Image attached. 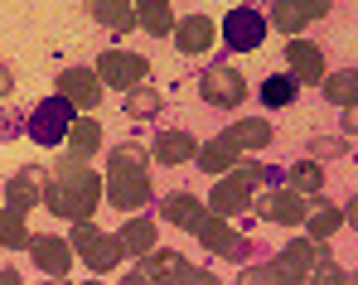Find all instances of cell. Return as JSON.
<instances>
[{
	"instance_id": "52a82bcc",
	"label": "cell",
	"mask_w": 358,
	"mask_h": 285,
	"mask_svg": "<svg viewBox=\"0 0 358 285\" xmlns=\"http://www.w3.org/2000/svg\"><path fill=\"white\" fill-rule=\"evenodd\" d=\"M131 281H208V271L189 266L179 251H145V261L131 271Z\"/></svg>"
},
{
	"instance_id": "5b68a950",
	"label": "cell",
	"mask_w": 358,
	"mask_h": 285,
	"mask_svg": "<svg viewBox=\"0 0 358 285\" xmlns=\"http://www.w3.org/2000/svg\"><path fill=\"white\" fill-rule=\"evenodd\" d=\"M266 29H271V20H266L262 10H252V5H238V10L223 20V44H228L233 54H252V49L266 39Z\"/></svg>"
},
{
	"instance_id": "3957f363",
	"label": "cell",
	"mask_w": 358,
	"mask_h": 285,
	"mask_svg": "<svg viewBox=\"0 0 358 285\" xmlns=\"http://www.w3.org/2000/svg\"><path fill=\"white\" fill-rule=\"evenodd\" d=\"M73 116H78V107H73L63 92H54V97H44V102L29 112L24 131H29V140H39V145H59V140H68Z\"/></svg>"
},
{
	"instance_id": "d590c367",
	"label": "cell",
	"mask_w": 358,
	"mask_h": 285,
	"mask_svg": "<svg viewBox=\"0 0 358 285\" xmlns=\"http://www.w3.org/2000/svg\"><path fill=\"white\" fill-rule=\"evenodd\" d=\"M15 92V73H10V63H0V102Z\"/></svg>"
},
{
	"instance_id": "2e32d148",
	"label": "cell",
	"mask_w": 358,
	"mask_h": 285,
	"mask_svg": "<svg viewBox=\"0 0 358 285\" xmlns=\"http://www.w3.org/2000/svg\"><path fill=\"white\" fill-rule=\"evenodd\" d=\"M213 39H218V29H213V20H208V15H189V20H179V24H175L179 54H208V49H213Z\"/></svg>"
},
{
	"instance_id": "4dcf8cb0",
	"label": "cell",
	"mask_w": 358,
	"mask_h": 285,
	"mask_svg": "<svg viewBox=\"0 0 358 285\" xmlns=\"http://www.w3.org/2000/svg\"><path fill=\"white\" fill-rule=\"evenodd\" d=\"M286 179H291V189H300V193H320V184H324V170H320V160H296Z\"/></svg>"
},
{
	"instance_id": "4fadbf2b",
	"label": "cell",
	"mask_w": 358,
	"mask_h": 285,
	"mask_svg": "<svg viewBox=\"0 0 358 285\" xmlns=\"http://www.w3.org/2000/svg\"><path fill=\"white\" fill-rule=\"evenodd\" d=\"M102 87H107V82H102L97 73H87V68H63L59 73V92L78 112H92V107L102 102Z\"/></svg>"
},
{
	"instance_id": "f546056e",
	"label": "cell",
	"mask_w": 358,
	"mask_h": 285,
	"mask_svg": "<svg viewBox=\"0 0 358 285\" xmlns=\"http://www.w3.org/2000/svg\"><path fill=\"white\" fill-rule=\"evenodd\" d=\"M266 20H271V29H281V34H291V39H296L300 29H305V24H310V20H305V15H300L296 5H291V0H276V5H271V15H266Z\"/></svg>"
},
{
	"instance_id": "f1b7e54d",
	"label": "cell",
	"mask_w": 358,
	"mask_h": 285,
	"mask_svg": "<svg viewBox=\"0 0 358 285\" xmlns=\"http://www.w3.org/2000/svg\"><path fill=\"white\" fill-rule=\"evenodd\" d=\"M0 247H5V251H15V247H29L24 213H20V208H10V203H5V213H0Z\"/></svg>"
},
{
	"instance_id": "d6986e66",
	"label": "cell",
	"mask_w": 358,
	"mask_h": 285,
	"mask_svg": "<svg viewBox=\"0 0 358 285\" xmlns=\"http://www.w3.org/2000/svg\"><path fill=\"white\" fill-rule=\"evenodd\" d=\"M136 5V20H141V29L150 34V39H165V34H175V10H170V0H131Z\"/></svg>"
},
{
	"instance_id": "8fae6325",
	"label": "cell",
	"mask_w": 358,
	"mask_h": 285,
	"mask_svg": "<svg viewBox=\"0 0 358 285\" xmlns=\"http://www.w3.org/2000/svg\"><path fill=\"white\" fill-rule=\"evenodd\" d=\"M252 189H257V184H252L247 174L228 170V179H218V184H213L208 208H213V213H223V218H233V213H242L247 203H257V193H252Z\"/></svg>"
},
{
	"instance_id": "1f68e13d",
	"label": "cell",
	"mask_w": 358,
	"mask_h": 285,
	"mask_svg": "<svg viewBox=\"0 0 358 285\" xmlns=\"http://www.w3.org/2000/svg\"><path fill=\"white\" fill-rule=\"evenodd\" d=\"M242 276H247V281H296V271H291L286 256H281V261H266V266H247Z\"/></svg>"
},
{
	"instance_id": "30bf717a",
	"label": "cell",
	"mask_w": 358,
	"mask_h": 285,
	"mask_svg": "<svg viewBox=\"0 0 358 285\" xmlns=\"http://www.w3.org/2000/svg\"><path fill=\"white\" fill-rule=\"evenodd\" d=\"M257 213L266 218V223H281V228H296L305 223V193L300 189H271V193H257Z\"/></svg>"
},
{
	"instance_id": "8992f818",
	"label": "cell",
	"mask_w": 358,
	"mask_h": 285,
	"mask_svg": "<svg viewBox=\"0 0 358 285\" xmlns=\"http://www.w3.org/2000/svg\"><path fill=\"white\" fill-rule=\"evenodd\" d=\"M107 198H112V208H121V213L145 208V203H150V179H145V170L107 165Z\"/></svg>"
},
{
	"instance_id": "484cf974",
	"label": "cell",
	"mask_w": 358,
	"mask_h": 285,
	"mask_svg": "<svg viewBox=\"0 0 358 285\" xmlns=\"http://www.w3.org/2000/svg\"><path fill=\"white\" fill-rule=\"evenodd\" d=\"M121 112L131 116V121H150V116L160 112V92H155V87H145V82H136V87H126Z\"/></svg>"
},
{
	"instance_id": "603a6c76",
	"label": "cell",
	"mask_w": 358,
	"mask_h": 285,
	"mask_svg": "<svg viewBox=\"0 0 358 285\" xmlns=\"http://www.w3.org/2000/svg\"><path fill=\"white\" fill-rule=\"evenodd\" d=\"M257 92H262V107L286 112V107L296 102V92H300V78H296V73H271V78H266Z\"/></svg>"
},
{
	"instance_id": "e0dca14e",
	"label": "cell",
	"mask_w": 358,
	"mask_h": 285,
	"mask_svg": "<svg viewBox=\"0 0 358 285\" xmlns=\"http://www.w3.org/2000/svg\"><path fill=\"white\" fill-rule=\"evenodd\" d=\"M150 155H155L160 165H189V160H199V145H194L189 131H160V136L150 140Z\"/></svg>"
},
{
	"instance_id": "9c48e42d",
	"label": "cell",
	"mask_w": 358,
	"mask_h": 285,
	"mask_svg": "<svg viewBox=\"0 0 358 285\" xmlns=\"http://www.w3.org/2000/svg\"><path fill=\"white\" fill-rule=\"evenodd\" d=\"M199 242H203V247H208V251H213V256H228V261H242V251H247V242H242L238 232L228 228V218H223V213H213V208H208V213H203V218H199Z\"/></svg>"
},
{
	"instance_id": "9a60e30c",
	"label": "cell",
	"mask_w": 358,
	"mask_h": 285,
	"mask_svg": "<svg viewBox=\"0 0 358 285\" xmlns=\"http://www.w3.org/2000/svg\"><path fill=\"white\" fill-rule=\"evenodd\" d=\"M286 63H291V73H296L300 82H324V54H320V44H310V39H291L286 44Z\"/></svg>"
},
{
	"instance_id": "e575fe53",
	"label": "cell",
	"mask_w": 358,
	"mask_h": 285,
	"mask_svg": "<svg viewBox=\"0 0 358 285\" xmlns=\"http://www.w3.org/2000/svg\"><path fill=\"white\" fill-rule=\"evenodd\" d=\"M315 155H344V140H334V136L329 140H315Z\"/></svg>"
},
{
	"instance_id": "7a4b0ae2",
	"label": "cell",
	"mask_w": 358,
	"mask_h": 285,
	"mask_svg": "<svg viewBox=\"0 0 358 285\" xmlns=\"http://www.w3.org/2000/svg\"><path fill=\"white\" fill-rule=\"evenodd\" d=\"M68 242H73V251H78L92 271H117V261L126 256V242H121V237H107L92 218H78Z\"/></svg>"
},
{
	"instance_id": "836d02e7",
	"label": "cell",
	"mask_w": 358,
	"mask_h": 285,
	"mask_svg": "<svg viewBox=\"0 0 358 285\" xmlns=\"http://www.w3.org/2000/svg\"><path fill=\"white\" fill-rule=\"evenodd\" d=\"M291 5H296L310 24H315V20H324V15H329V5H334V0H291Z\"/></svg>"
},
{
	"instance_id": "d6a6232c",
	"label": "cell",
	"mask_w": 358,
	"mask_h": 285,
	"mask_svg": "<svg viewBox=\"0 0 358 285\" xmlns=\"http://www.w3.org/2000/svg\"><path fill=\"white\" fill-rule=\"evenodd\" d=\"M107 165H121V170H145V150H141V145H117Z\"/></svg>"
},
{
	"instance_id": "4316f807",
	"label": "cell",
	"mask_w": 358,
	"mask_h": 285,
	"mask_svg": "<svg viewBox=\"0 0 358 285\" xmlns=\"http://www.w3.org/2000/svg\"><path fill=\"white\" fill-rule=\"evenodd\" d=\"M305 228H310V237H329V232L344 228V208H334V203H315L310 213H305Z\"/></svg>"
},
{
	"instance_id": "74e56055",
	"label": "cell",
	"mask_w": 358,
	"mask_h": 285,
	"mask_svg": "<svg viewBox=\"0 0 358 285\" xmlns=\"http://www.w3.org/2000/svg\"><path fill=\"white\" fill-rule=\"evenodd\" d=\"M344 126H349V131H358V102H354V107H344Z\"/></svg>"
},
{
	"instance_id": "7c38bea8",
	"label": "cell",
	"mask_w": 358,
	"mask_h": 285,
	"mask_svg": "<svg viewBox=\"0 0 358 285\" xmlns=\"http://www.w3.org/2000/svg\"><path fill=\"white\" fill-rule=\"evenodd\" d=\"M44 189H49V170H44V165H24V170L10 179L5 203H10V208H20V213H29V208H39V203H44Z\"/></svg>"
},
{
	"instance_id": "7402d4cb",
	"label": "cell",
	"mask_w": 358,
	"mask_h": 285,
	"mask_svg": "<svg viewBox=\"0 0 358 285\" xmlns=\"http://www.w3.org/2000/svg\"><path fill=\"white\" fill-rule=\"evenodd\" d=\"M160 218L165 223H175V228H199V218H203V203L194 198V193H165V203H160Z\"/></svg>"
},
{
	"instance_id": "83f0119b",
	"label": "cell",
	"mask_w": 358,
	"mask_h": 285,
	"mask_svg": "<svg viewBox=\"0 0 358 285\" xmlns=\"http://www.w3.org/2000/svg\"><path fill=\"white\" fill-rule=\"evenodd\" d=\"M121 242H126V256H145V251L155 247V223H150V218H131V223L121 228Z\"/></svg>"
},
{
	"instance_id": "ba28073f",
	"label": "cell",
	"mask_w": 358,
	"mask_h": 285,
	"mask_svg": "<svg viewBox=\"0 0 358 285\" xmlns=\"http://www.w3.org/2000/svg\"><path fill=\"white\" fill-rule=\"evenodd\" d=\"M145 73H150V63L141 54H126V49H107V54L97 58V78H102L107 87H117V92L145 82Z\"/></svg>"
},
{
	"instance_id": "cb8c5ba5",
	"label": "cell",
	"mask_w": 358,
	"mask_h": 285,
	"mask_svg": "<svg viewBox=\"0 0 358 285\" xmlns=\"http://www.w3.org/2000/svg\"><path fill=\"white\" fill-rule=\"evenodd\" d=\"M238 145L228 140V136H218V140H208L203 150H199V165H203V174H228L233 165H238Z\"/></svg>"
},
{
	"instance_id": "277c9868",
	"label": "cell",
	"mask_w": 358,
	"mask_h": 285,
	"mask_svg": "<svg viewBox=\"0 0 358 285\" xmlns=\"http://www.w3.org/2000/svg\"><path fill=\"white\" fill-rule=\"evenodd\" d=\"M199 92H203V102H208V107L233 112V107H242V97H247V78H242L233 63H213V68L203 73Z\"/></svg>"
},
{
	"instance_id": "44dd1931",
	"label": "cell",
	"mask_w": 358,
	"mask_h": 285,
	"mask_svg": "<svg viewBox=\"0 0 358 285\" xmlns=\"http://www.w3.org/2000/svg\"><path fill=\"white\" fill-rule=\"evenodd\" d=\"M238 150H266L276 136H271V121H262V116H247V121H238V126H228L223 131Z\"/></svg>"
},
{
	"instance_id": "ac0fdd59",
	"label": "cell",
	"mask_w": 358,
	"mask_h": 285,
	"mask_svg": "<svg viewBox=\"0 0 358 285\" xmlns=\"http://www.w3.org/2000/svg\"><path fill=\"white\" fill-rule=\"evenodd\" d=\"M87 15H92L102 29H112V34L141 29V20H136V5H126V0H87Z\"/></svg>"
},
{
	"instance_id": "5bb4252c",
	"label": "cell",
	"mask_w": 358,
	"mask_h": 285,
	"mask_svg": "<svg viewBox=\"0 0 358 285\" xmlns=\"http://www.w3.org/2000/svg\"><path fill=\"white\" fill-rule=\"evenodd\" d=\"M29 256L44 276H68L73 271V242H63V237H29Z\"/></svg>"
},
{
	"instance_id": "d4e9b609",
	"label": "cell",
	"mask_w": 358,
	"mask_h": 285,
	"mask_svg": "<svg viewBox=\"0 0 358 285\" xmlns=\"http://www.w3.org/2000/svg\"><path fill=\"white\" fill-rule=\"evenodd\" d=\"M324 102H334V107H354V102H358V68L324 73Z\"/></svg>"
},
{
	"instance_id": "6da1fadb",
	"label": "cell",
	"mask_w": 358,
	"mask_h": 285,
	"mask_svg": "<svg viewBox=\"0 0 358 285\" xmlns=\"http://www.w3.org/2000/svg\"><path fill=\"white\" fill-rule=\"evenodd\" d=\"M102 193H107V179H97V174L87 170V160H83V155H73V150H68V155L59 160V170L49 174L44 208H49L54 218L78 223V218H92V213H97Z\"/></svg>"
},
{
	"instance_id": "ffe728a7",
	"label": "cell",
	"mask_w": 358,
	"mask_h": 285,
	"mask_svg": "<svg viewBox=\"0 0 358 285\" xmlns=\"http://www.w3.org/2000/svg\"><path fill=\"white\" fill-rule=\"evenodd\" d=\"M68 150L83 155V160H92V155L102 150V121H97L92 112L73 116V126H68Z\"/></svg>"
},
{
	"instance_id": "8d00e7d4",
	"label": "cell",
	"mask_w": 358,
	"mask_h": 285,
	"mask_svg": "<svg viewBox=\"0 0 358 285\" xmlns=\"http://www.w3.org/2000/svg\"><path fill=\"white\" fill-rule=\"evenodd\" d=\"M344 223H349V228L358 232V193H354V198H349V203H344Z\"/></svg>"
}]
</instances>
